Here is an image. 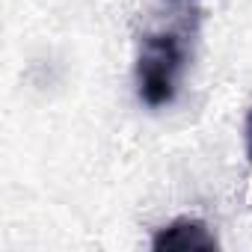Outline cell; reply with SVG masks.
Returning <instances> with one entry per match:
<instances>
[{"mask_svg": "<svg viewBox=\"0 0 252 252\" xmlns=\"http://www.w3.org/2000/svg\"><path fill=\"white\" fill-rule=\"evenodd\" d=\"M184 65V42L175 33H149L140 42L137 83L149 107H163L175 98L178 74Z\"/></svg>", "mask_w": 252, "mask_h": 252, "instance_id": "6da1fadb", "label": "cell"}, {"mask_svg": "<svg viewBox=\"0 0 252 252\" xmlns=\"http://www.w3.org/2000/svg\"><path fill=\"white\" fill-rule=\"evenodd\" d=\"M220 240L208 231V225L202 220H190V217H181V220H172L169 225L158 228V234L152 237V249L163 252V249H217Z\"/></svg>", "mask_w": 252, "mask_h": 252, "instance_id": "7a4b0ae2", "label": "cell"}, {"mask_svg": "<svg viewBox=\"0 0 252 252\" xmlns=\"http://www.w3.org/2000/svg\"><path fill=\"white\" fill-rule=\"evenodd\" d=\"M243 140H246V158L252 163V110L246 113V122H243Z\"/></svg>", "mask_w": 252, "mask_h": 252, "instance_id": "3957f363", "label": "cell"}]
</instances>
